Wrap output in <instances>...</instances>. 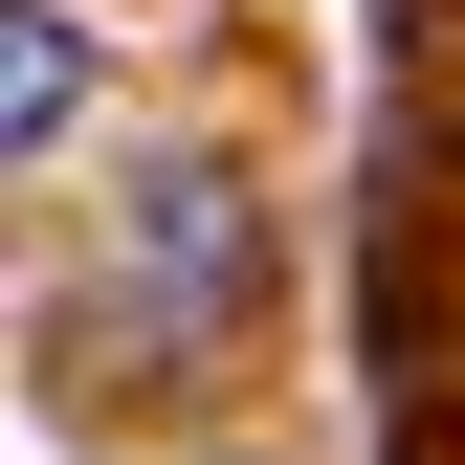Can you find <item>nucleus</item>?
Returning <instances> with one entry per match:
<instances>
[{
    "label": "nucleus",
    "mask_w": 465,
    "mask_h": 465,
    "mask_svg": "<svg viewBox=\"0 0 465 465\" xmlns=\"http://www.w3.org/2000/svg\"><path fill=\"white\" fill-rule=\"evenodd\" d=\"M244 244H266L244 178H222V155H155L134 222H111V332H178V355H200V332L244 311Z\"/></svg>",
    "instance_id": "obj_1"
},
{
    "label": "nucleus",
    "mask_w": 465,
    "mask_h": 465,
    "mask_svg": "<svg viewBox=\"0 0 465 465\" xmlns=\"http://www.w3.org/2000/svg\"><path fill=\"white\" fill-rule=\"evenodd\" d=\"M89 111V0H0V178Z\"/></svg>",
    "instance_id": "obj_2"
}]
</instances>
